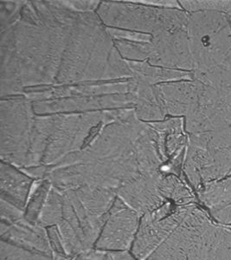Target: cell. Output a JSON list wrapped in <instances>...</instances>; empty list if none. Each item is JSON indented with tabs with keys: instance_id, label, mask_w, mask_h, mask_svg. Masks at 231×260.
<instances>
[{
	"instance_id": "6da1fadb",
	"label": "cell",
	"mask_w": 231,
	"mask_h": 260,
	"mask_svg": "<svg viewBox=\"0 0 231 260\" xmlns=\"http://www.w3.org/2000/svg\"><path fill=\"white\" fill-rule=\"evenodd\" d=\"M131 251L139 260H231V226L199 203L166 204L143 216Z\"/></svg>"
},
{
	"instance_id": "7a4b0ae2",
	"label": "cell",
	"mask_w": 231,
	"mask_h": 260,
	"mask_svg": "<svg viewBox=\"0 0 231 260\" xmlns=\"http://www.w3.org/2000/svg\"><path fill=\"white\" fill-rule=\"evenodd\" d=\"M1 96L25 87L57 83L66 45L61 27L33 24L21 17L1 31Z\"/></svg>"
},
{
	"instance_id": "3957f363",
	"label": "cell",
	"mask_w": 231,
	"mask_h": 260,
	"mask_svg": "<svg viewBox=\"0 0 231 260\" xmlns=\"http://www.w3.org/2000/svg\"><path fill=\"white\" fill-rule=\"evenodd\" d=\"M61 28L66 45L57 83L133 78L97 13L73 11Z\"/></svg>"
},
{
	"instance_id": "277c9868",
	"label": "cell",
	"mask_w": 231,
	"mask_h": 260,
	"mask_svg": "<svg viewBox=\"0 0 231 260\" xmlns=\"http://www.w3.org/2000/svg\"><path fill=\"white\" fill-rule=\"evenodd\" d=\"M187 29L193 79L231 90V15L213 12L189 13Z\"/></svg>"
},
{
	"instance_id": "5b68a950",
	"label": "cell",
	"mask_w": 231,
	"mask_h": 260,
	"mask_svg": "<svg viewBox=\"0 0 231 260\" xmlns=\"http://www.w3.org/2000/svg\"><path fill=\"white\" fill-rule=\"evenodd\" d=\"M62 192V218L57 226L70 258L95 247L117 193L88 186Z\"/></svg>"
},
{
	"instance_id": "8992f818",
	"label": "cell",
	"mask_w": 231,
	"mask_h": 260,
	"mask_svg": "<svg viewBox=\"0 0 231 260\" xmlns=\"http://www.w3.org/2000/svg\"><path fill=\"white\" fill-rule=\"evenodd\" d=\"M183 173L195 192L231 175V127L188 135Z\"/></svg>"
},
{
	"instance_id": "52a82bcc",
	"label": "cell",
	"mask_w": 231,
	"mask_h": 260,
	"mask_svg": "<svg viewBox=\"0 0 231 260\" xmlns=\"http://www.w3.org/2000/svg\"><path fill=\"white\" fill-rule=\"evenodd\" d=\"M97 15L109 28L145 33L152 37L188 25L189 13L183 9L162 8L129 2H102Z\"/></svg>"
},
{
	"instance_id": "ba28073f",
	"label": "cell",
	"mask_w": 231,
	"mask_h": 260,
	"mask_svg": "<svg viewBox=\"0 0 231 260\" xmlns=\"http://www.w3.org/2000/svg\"><path fill=\"white\" fill-rule=\"evenodd\" d=\"M1 160L20 169L29 167L35 112L30 99L1 101Z\"/></svg>"
},
{
	"instance_id": "9c48e42d",
	"label": "cell",
	"mask_w": 231,
	"mask_h": 260,
	"mask_svg": "<svg viewBox=\"0 0 231 260\" xmlns=\"http://www.w3.org/2000/svg\"><path fill=\"white\" fill-rule=\"evenodd\" d=\"M103 124V112L53 115L43 166L53 167L68 154L82 150L92 130Z\"/></svg>"
},
{
	"instance_id": "30bf717a",
	"label": "cell",
	"mask_w": 231,
	"mask_h": 260,
	"mask_svg": "<svg viewBox=\"0 0 231 260\" xmlns=\"http://www.w3.org/2000/svg\"><path fill=\"white\" fill-rule=\"evenodd\" d=\"M199 83L197 102L184 118L187 134L219 131L231 127L230 89Z\"/></svg>"
},
{
	"instance_id": "8fae6325",
	"label": "cell",
	"mask_w": 231,
	"mask_h": 260,
	"mask_svg": "<svg viewBox=\"0 0 231 260\" xmlns=\"http://www.w3.org/2000/svg\"><path fill=\"white\" fill-rule=\"evenodd\" d=\"M140 220L138 213L117 196L94 248L111 253L131 251Z\"/></svg>"
},
{
	"instance_id": "7c38bea8",
	"label": "cell",
	"mask_w": 231,
	"mask_h": 260,
	"mask_svg": "<svg viewBox=\"0 0 231 260\" xmlns=\"http://www.w3.org/2000/svg\"><path fill=\"white\" fill-rule=\"evenodd\" d=\"M151 44L150 64L192 72V56L187 27L154 36Z\"/></svg>"
},
{
	"instance_id": "4fadbf2b",
	"label": "cell",
	"mask_w": 231,
	"mask_h": 260,
	"mask_svg": "<svg viewBox=\"0 0 231 260\" xmlns=\"http://www.w3.org/2000/svg\"><path fill=\"white\" fill-rule=\"evenodd\" d=\"M164 174L160 170L150 175H140L122 186L117 191V196L140 217L153 213L169 203L164 199L160 190V181Z\"/></svg>"
},
{
	"instance_id": "5bb4252c",
	"label": "cell",
	"mask_w": 231,
	"mask_h": 260,
	"mask_svg": "<svg viewBox=\"0 0 231 260\" xmlns=\"http://www.w3.org/2000/svg\"><path fill=\"white\" fill-rule=\"evenodd\" d=\"M1 240L28 251L52 255L46 228L28 221L24 214L11 221L0 223Z\"/></svg>"
},
{
	"instance_id": "9a60e30c",
	"label": "cell",
	"mask_w": 231,
	"mask_h": 260,
	"mask_svg": "<svg viewBox=\"0 0 231 260\" xmlns=\"http://www.w3.org/2000/svg\"><path fill=\"white\" fill-rule=\"evenodd\" d=\"M196 194L199 204L214 219L231 226V175L205 184Z\"/></svg>"
},
{
	"instance_id": "2e32d148",
	"label": "cell",
	"mask_w": 231,
	"mask_h": 260,
	"mask_svg": "<svg viewBox=\"0 0 231 260\" xmlns=\"http://www.w3.org/2000/svg\"><path fill=\"white\" fill-rule=\"evenodd\" d=\"M35 180L22 169L1 160L0 198L24 211Z\"/></svg>"
},
{
	"instance_id": "e0dca14e",
	"label": "cell",
	"mask_w": 231,
	"mask_h": 260,
	"mask_svg": "<svg viewBox=\"0 0 231 260\" xmlns=\"http://www.w3.org/2000/svg\"><path fill=\"white\" fill-rule=\"evenodd\" d=\"M167 115L184 118L199 96V82L184 80L159 84Z\"/></svg>"
},
{
	"instance_id": "ac0fdd59",
	"label": "cell",
	"mask_w": 231,
	"mask_h": 260,
	"mask_svg": "<svg viewBox=\"0 0 231 260\" xmlns=\"http://www.w3.org/2000/svg\"><path fill=\"white\" fill-rule=\"evenodd\" d=\"M134 109L139 121L156 122L166 120V107L163 98L158 85L147 83L131 78Z\"/></svg>"
},
{
	"instance_id": "d6986e66",
	"label": "cell",
	"mask_w": 231,
	"mask_h": 260,
	"mask_svg": "<svg viewBox=\"0 0 231 260\" xmlns=\"http://www.w3.org/2000/svg\"><path fill=\"white\" fill-rule=\"evenodd\" d=\"M127 62L133 73V79L150 85H159L178 81L193 80V73L190 71L157 67L147 62L127 61Z\"/></svg>"
},
{
	"instance_id": "ffe728a7",
	"label": "cell",
	"mask_w": 231,
	"mask_h": 260,
	"mask_svg": "<svg viewBox=\"0 0 231 260\" xmlns=\"http://www.w3.org/2000/svg\"><path fill=\"white\" fill-rule=\"evenodd\" d=\"M51 186V182L46 179L35 180L24 209V217L28 221L37 225L42 208L45 205Z\"/></svg>"
},
{
	"instance_id": "44dd1931",
	"label": "cell",
	"mask_w": 231,
	"mask_h": 260,
	"mask_svg": "<svg viewBox=\"0 0 231 260\" xmlns=\"http://www.w3.org/2000/svg\"><path fill=\"white\" fill-rule=\"evenodd\" d=\"M62 192L52 186L45 205L42 208L37 225L45 228L58 225L62 220Z\"/></svg>"
},
{
	"instance_id": "7402d4cb",
	"label": "cell",
	"mask_w": 231,
	"mask_h": 260,
	"mask_svg": "<svg viewBox=\"0 0 231 260\" xmlns=\"http://www.w3.org/2000/svg\"><path fill=\"white\" fill-rule=\"evenodd\" d=\"M113 44L120 55L126 61L145 62V59H149L151 56V42L113 40Z\"/></svg>"
},
{
	"instance_id": "603a6c76",
	"label": "cell",
	"mask_w": 231,
	"mask_h": 260,
	"mask_svg": "<svg viewBox=\"0 0 231 260\" xmlns=\"http://www.w3.org/2000/svg\"><path fill=\"white\" fill-rule=\"evenodd\" d=\"M0 260H53V256L28 251L1 240Z\"/></svg>"
},
{
	"instance_id": "cb8c5ba5",
	"label": "cell",
	"mask_w": 231,
	"mask_h": 260,
	"mask_svg": "<svg viewBox=\"0 0 231 260\" xmlns=\"http://www.w3.org/2000/svg\"><path fill=\"white\" fill-rule=\"evenodd\" d=\"M179 4L188 13L213 12L231 15V1H179Z\"/></svg>"
},
{
	"instance_id": "d4e9b609",
	"label": "cell",
	"mask_w": 231,
	"mask_h": 260,
	"mask_svg": "<svg viewBox=\"0 0 231 260\" xmlns=\"http://www.w3.org/2000/svg\"><path fill=\"white\" fill-rule=\"evenodd\" d=\"M26 2H13L2 1L0 3V25L1 31L14 24L21 18V12Z\"/></svg>"
},
{
	"instance_id": "484cf974",
	"label": "cell",
	"mask_w": 231,
	"mask_h": 260,
	"mask_svg": "<svg viewBox=\"0 0 231 260\" xmlns=\"http://www.w3.org/2000/svg\"><path fill=\"white\" fill-rule=\"evenodd\" d=\"M46 230H47L48 239H49V242H50V245H51L52 254L68 257L66 254L62 237H61V234H60L59 230H58L57 225L46 228Z\"/></svg>"
},
{
	"instance_id": "4316f807",
	"label": "cell",
	"mask_w": 231,
	"mask_h": 260,
	"mask_svg": "<svg viewBox=\"0 0 231 260\" xmlns=\"http://www.w3.org/2000/svg\"><path fill=\"white\" fill-rule=\"evenodd\" d=\"M60 4L67 9L79 12H94L101 5L99 1H60Z\"/></svg>"
},
{
	"instance_id": "83f0119b",
	"label": "cell",
	"mask_w": 231,
	"mask_h": 260,
	"mask_svg": "<svg viewBox=\"0 0 231 260\" xmlns=\"http://www.w3.org/2000/svg\"><path fill=\"white\" fill-rule=\"evenodd\" d=\"M69 260H113V257L111 252L93 248L70 257Z\"/></svg>"
},
{
	"instance_id": "f1b7e54d",
	"label": "cell",
	"mask_w": 231,
	"mask_h": 260,
	"mask_svg": "<svg viewBox=\"0 0 231 260\" xmlns=\"http://www.w3.org/2000/svg\"><path fill=\"white\" fill-rule=\"evenodd\" d=\"M113 260H139L131 251L113 252Z\"/></svg>"
},
{
	"instance_id": "f546056e",
	"label": "cell",
	"mask_w": 231,
	"mask_h": 260,
	"mask_svg": "<svg viewBox=\"0 0 231 260\" xmlns=\"http://www.w3.org/2000/svg\"><path fill=\"white\" fill-rule=\"evenodd\" d=\"M52 256H53V260H69V257H63L60 255L52 254Z\"/></svg>"
}]
</instances>
